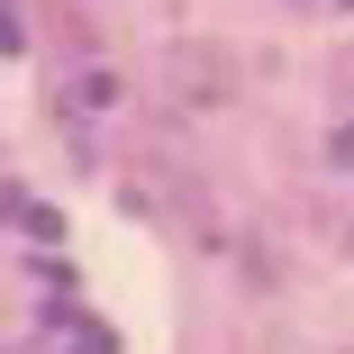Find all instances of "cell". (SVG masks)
<instances>
[{
    "instance_id": "6da1fadb",
    "label": "cell",
    "mask_w": 354,
    "mask_h": 354,
    "mask_svg": "<svg viewBox=\"0 0 354 354\" xmlns=\"http://www.w3.org/2000/svg\"><path fill=\"white\" fill-rule=\"evenodd\" d=\"M164 82H173L182 109H227V100H236V64H227L218 46H173V55H164Z\"/></svg>"
}]
</instances>
